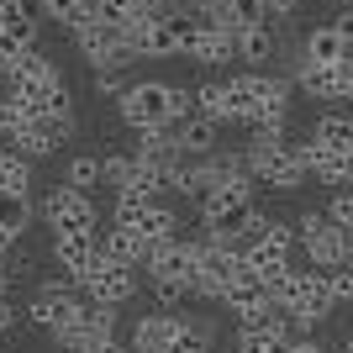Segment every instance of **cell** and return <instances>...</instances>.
<instances>
[{
	"instance_id": "8",
	"label": "cell",
	"mask_w": 353,
	"mask_h": 353,
	"mask_svg": "<svg viewBox=\"0 0 353 353\" xmlns=\"http://www.w3.org/2000/svg\"><path fill=\"white\" fill-rule=\"evenodd\" d=\"M195 21H201V37H195V48H190V63H201V69H227V63L237 59L232 27L216 21V16H195Z\"/></svg>"
},
{
	"instance_id": "3",
	"label": "cell",
	"mask_w": 353,
	"mask_h": 353,
	"mask_svg": "<svg viewBox=\"0 0 353 353\" xmlns=\"http://www.w3.org/2000/svg\"><path fill=\"white\" fill-rule=\"evenodd\" d=\"M37 216H43L53 232H95V227H101V206H95V195L69 190V185H53V190L37 201Z\"/></svg>"
},
{
	"instance_id": "7",
	"label": "cell",
	"mask_w": 353,
	"mask_h": 353,
	"mask_svg": "<svg viewBox=\"0 0 353 353\" xmlns=\"http://www.w3.org/2000/svg\"><path fill=\"white\" fill-rule=\"evenodd\" d=\"M74 290L85 295V301H95V306H121V301H132V290H137V269L111 264V259L95 253V264L74 280Z\"/></svg>"
},
{
	"instance_id": "21",
	"label": "cell",
	"mask_w": 353,
	"mask_h": 353,
	"mask_svg": "<svg viewBox=\"0 0 353 353\" xmlns=\"http://www.w3.org/2000/svg\"><path fill=\"white\" fill-rule=\"evenodd\" d=\"M63 185H69V190H95V185H101V153H74L69 159V169H63Z\"/></svg>"
},
{
	"instance_id": "19",
	"label": "cell",
	"mask_w": 353,
	"mask_h": 353,
	"mask_svg": "<svg viewBox=\"0 0 353 353\" xmlns=\"http://www.w3.org/2000/svg\"><path fill=\"white\" fill-rule=\"evenodd\" d=\"M221 111H227V121H243V127H248V117H253L248 74H227V79H221Z\"/></svg>"
},
{
	"instance_id": "4",
	"label": "cell",
	"mask_w": 353,
	"mask_h": 353,
	"mask_svg": "<svg viewBox=\"0 0 353 353\" xmlns=\"http://www.w3.org/2000/svg\"><path fill=\"white\" fill-rule=\"evenodd\" d=\"M79 306H85V295L74 290V280H43V290L27 301V322L43 327V332H63V327H74V316H79Z\"/></svg>"
},
{
	"instance_id": "10",
	"label": "cell",
	"mask_w": 353,
	"mask_h": 353,
	"mask_svg": "<svg viewBox=\"0 0 353 353\" xmlns=\"http://www.w3.org/2000/svg\"><path fill=\"white\" fill-rule=\"evenodd\" d=\"M169 132H174V148H179V159H185V163L211 159V153L221 148V127H216L211 117H201V111H195V117H185L179 127H169Z\"/></svg>"
},
{
	"instance_id": "37",
	"label": "cell",
	"mask_w": 353,
	"mask_h": 353,
	"mask_svg": "<svg viewBox=\"0 0 353 353\" xmlns=\"http://www.w3.org/2000/svg\"><path fill=\"white\" fill-rule=\"evenodd\" d=\"M6 290H11V274H6V269H0V295H6Z\"/></svg>"
},
{
	"instance_id": "5",
	"label": "cell",
	"mask_w": 353,
	"mask_h": 353,
	"mask_svg": "<svg viewBox=\"0 0 353 353\" xmlns=\"http://www.w3.org/2000/svg\"><path fill=\"white\" fill-rule=\"evenodd\" d=\"M295 248L306 253V269H343V232L327 221V211L295 216Z\"/></svg>"
},
{
	"instance_id": "32",
	"label": "cell",
	"mask_w": 353,
	"mask_h": 353,
	"mask_svg": "<svg viewBox=\"0 0 353 353\" xmlns=\"http://www.w3.org/2000/svg\"><path fill=\"white\" fill-rule=\"evenodd\" d=\"M332 74H338V101H353V53L343 63H332Z\"/></svg>"
},
{
	"instance_id": "22",
	"label": "cell",
	"mask_w": 353,
	"mask_h": 353,
	"mask_svg": "<svg viewBox=\"0 0 353 353\" xmlns=\"http://www.w3.org/2000/svg\"><path fill=\"white\" fill-rule=\"evenodd\" d=\"M0 190L6 195H32V163L21 153L6 148V159H0Z\"/></svg>"
},
{
	"instance_id": "29",
	"label": "cell",
	"mask_w": 353,
	"mask_h": 353,
	"mask_svg": "<svg viewBox=\"0 0 353 353\" xmlns=\"http://www.w3.org/2000/svg\"><path fill=\"white\" fill-rule=\"evenodd\" d=\"M185 117H195V95L185 85H169V127H179Z\"/></svg>"
},
{
	"instance_id": "24",
	"label": "cell",
	"mask_w": 353,
	"mask_h": 353,
	"mask_svg": "<svg viewBox=\"0 0 353 353\" xmlns=\"http://www.w3.org/2000/svg\"><path fill=\"white\" fill-rule=\"evenodd\" d=\"M295 332H237V348L232 353H285Z\"/></svg>"
},
{
	"instance_id": "23",
	"label": "cell",
	"mask_w": 353,
	"mask_h": 353,
	"mask_svg": "<svg viewBox=\"0 0 353 353\" xmlns=\"http://www.w3.org/2000/svg\"><path fill=\"white\" fill-rule=\"evenodd\" d=\"M221 21L227 27H259V21H269V11H264V0H227L221 6Z\"/></svg>"
},
{
	"instance_id": "25",
	"label": "cell",
	"mask_w": 353,
	"mask_h": 353,
	"mask_svg": "<svg viewBox=\"0 0 353 353\" xmlns=\"http://www.w3.org/2000/svg\"><path fill=\"white\" fill-rule=\"evenodd\" d=\"M132 174H137V159H132V153H105V159H101V185H111V190H121Z\"/></svg>"
},
{
	"instance_id": "35",
	"label": "cell",
	"mask_w": 353,
	"mask_h": 353,
	"mask_svg": "<svg viewBox=\"0 0 353 353\" xmlns=\"http://www.w3.org/2000/svg\"><path fill=\"white\" fill-rule=\"evenodd\" d=\"M11 327H16V306H11V301H6V295H0V338H6Z\"/></svg>"
},
{
	"instance_id": "13",
	"label": "cell",
	"mask_w": 353,
	"mask_h": 353,
	"mask_svg": "<svg viewBox=\"0 0 353 353\" xmlns=\"http://www.w3.org/2000/svg\"><path fill=\"white\" fill-rule=\"evenodd\" d=\"M311 137H316L327 153H343V159H348V153H353V111H343V105H327L322 117L311 121Z\"/></svg>"
},
{
	"instance_id": "31",
	"label": "cell",
	"mask_w": 353,
	"mask_h": 353,
	"mask_svg": "<svg viewBox=\"0 0 353 353\" xmlns=\"http://www.w3.org/2000/svg\"><path fill=\"white\" fill-rule=\"evenodd\" d=\"M127 85H132L127 74H95V95H105V101H117Z\"/></svg>"
},
{
	"instance_id": "16",
	"label": "cell",
	"mask_w": 353,
	"mask_h": 353,
	"mask_svg": "<svg viewBox=\"0 0 353 353\" xmlns=\"http://www.w3.org/2000/svg\"><path fill=\"white\" fill-rule=\"evenodd\" d=\"M264 301H269V295H264V280H259L248 264L237 269V280L221 290V306L232 311V316H243V311H253V306H264Z\"/></svg>"
},
{
	"instance_id": "6",
	"label": "cell",
	"mask_w": 353,
	"mask_h": 353,
	"mask_svg": "<svg viewBox=\"0 0 353 353\" xmlns=\"http://www.w3.org/2000/svg\"><path fill=\"white\" fill-rule=\"evenodd\" d=\"M253 85V117L248 127H269V132H290V101H295V85L285 74H248Z\"/></svg>"
},
{
	"instance_id": "14",
	"label": "cell",
	"mask_w": 353,
	"mask_h": 353,
	"mask_svg": "<svg viewBox=\"0 0 353 353\" xmlns=\"http://www.w3.org/2000/svg\"><path fill=\"white\" fill-rule=\"evenodd\" d=\"M179 338V316H137L132 327V353H169Z\"/></svg>"
},
{
	"instance_id": "12",
	"label": "cell",
	"mask_w": 353,
	"mask_h": 353,
	"mask_svg": "<svg viewBox=\"0 0 353 353\" xmlns=\"http://www.w3.org/2000/svg\"><path fill=\"white\" fill-rule=\"evenodd\" d=\"M232 43H237V59H243V63L264 69L269 59H280L285 32H280V27H269V21H259V27H237V32H232Z\"/></svg>"
},
{
	"instance_id": "20",
	"label": "cell",
	"mask_w": 353,
	"mask_h": 353,
	"mask_svg": "<svg viewBox=\"0 0 353 353\" xmlns=\"http://www.w3.org/2000/svg\"><path fill=\"white\" fill-rule=\"evenodd\" d=\"M37 11H43V21H53V27L79 32L90 21V0H37Z\"/></svg>"
},
{
	"instance_id": "33",
	"label": "cell",
	"mask_w": 353,
	"mask_h": 353,
	"mask_svg": "<svg viewBox=\"0 0 353 353\" xmlns=\"http://www.w3.org/2000/svg\"><path fill=\"white\" fill-rule=\"evenodd\" d=\"M332 32H338L343 43L353 48V11H338V16H332Z\"/></svg>"
},
{
	"instance_id": "36",
	"label": "cell",
	"mask_w": 353,
	"mask_h": 353,
	"mask_svg": "<svg viewBox=\"0 0 353 353\" xmlns=\"http://www.w3.org/2000/svg\"><path fill=\"white\" fill-rule=\"evenodd\" d=\"M348 185H353V153L343 159V190H348Z\"/></svg>"
},
{
	"instance_id": "18",
	"label": "cell",
	"mask_w": 353,
	"mask_h": 353,
	"mask_svg": "<svg viewBox=\"0 0 353 353\" xmlns=\"http://www.w3.org/2000/svg\"><path fill=\"white\" fill-rule=\"evenodd\" d=\"M32 216H37L32 195H6V190H0V232L11 237V243H21V237H27Z\"/></svg>"
},
{
	"instance_id": "38",
	"label": "cell",
	"mask_w": 353,
	"mask_h": 353,
	"mask_svg": "<svg viewBox=\"0 0 353 353\" xmlns=\"http://www.w3.org/2000/svg\"><path fill=\"white\" fill-rule=\"evenodd\" d=\"M343 343H348V353H353V327H348V338H343Z\"/></svg>"
},
{
	"instance_id": "17",
	"label": "cell",
	"mask_w": 353,
	"mask_h": 353,
	"mask_svg": "<svg viewBox=\"0 0 353 353\" xmlns=\"http://www.w3.org/2000/svg\"><path fill=\"white\" fill-rule=\"evenodd\" d=\"M101 259H111V264H127V269H137L143 264V237H132L127 227H101Z\"/></svg>"
},
{
	"instance_id": "27",
	"label": "cell",
	"mask_w": 353,
	"mask_h": 353,
	"mask_svg": "<svg viewBox=\"0 0 353 353\" xmlns=\"http://www.w3.org/2000/svg\"><path fill=\"white\" fill-rule=\"evenodd\" d=\"M322 274H327V290H332V306H353V264L322 269Z\"/></svg>"
},
{
	"instance_id": "1",
	"label": "cell",
	"mask_w": 353,
	"mask_h": 353,
	"mask_svg": "<svg viewBox=\"0 0 353 353\" xmlns=\"http://www.w3.org/2000/svg\"><path fill=\"white\" fill-rule=\"evenodd\" d=\"M74 43H79V59H85L95 74H127V69L137 63L132 43H127V32L111 27V21H101V16H90L85 27L74 32Z\"/></svg>"
},
{
	"instance_id": "26",
	"label": "cell",
	"mask_w": 353,
	"mask_h": 353,
	"mask_svg": "<svg viewBox=\"0 0 353 353\" xmlns=\"http://www.w3.org/2000/svg\"><path fill=\"white\" fill-rule=\"evenodd\" d=\"M21 132H27V111L11 95H0V143H16Z\"/></svg>"
},
{
	"instance_id": "28",
	"label": "cell",
	"mask_w": 353,
	"mask_h": 353,
	"mask_svg": "<svg viewBox=\"0 0 353 353\" xmlns=\"http://www.w3.org/2000/svg\"><path fill=\"white\" fill-rule=\"evenodd\" d=\"M327 221H332L338 232H353V190H338L327 201Z\"/></svg>"
},
{
	"instance_id": "34",
	"label": "cell",
	"mask_w": 353,
	"mask_h": 353,
	"mask_svg": "<svg viewBox=\"0 0 353 353\" xmlns=\"http://www.w3.org/2000/svg\"><path fill=\"white\" fill-rule=\"evenodd\" d=\"M290 353H327V343H316V338L306 332V338H290Z\"/></svg>"
},
{
	"instance_id": "9",
	"label": "cell",
	"mask_w": 353,
	"mask_h": 353,
	"mask_svg": "<svg viewBox=\"0 0 353 353\" xmlns=\"http://www.w3.org/2000/svg\"><path fill=\"white\" fill-rule=\"evenodd\" d=\"M95 237H101V227H95V232H53V248L48 253H53V264L63 269V280H79V274L95 264V253H101Z\"/></svg>"
},
{
	"instance_id": "11",
	"label": "cell",
	"mask_w": 353,
	"mask_h": 353,
	"mask_svg": "<svg viewBox=\"0 0 353 353\" xmlns=\"http://www.w3.org/2000/svg\"><path fill=\"white\" fill-rule=\"evenodd\" d=\"M43 32V11L37 0H0V37L11 48H32Z\"/></svg>"
},
{
	"instance_id": "2",
	"label": "cell",
	"mask_w": 353,
	"mask_h": 353,
	"mask_svg": "<svg viewBox=\"0 0 353 353\" xmlns=\"http://www.w3.org/2000/svg\"><path fill=\"white\" fill-rule=\"evenodd\" d=\"M117 117L132 132H163L169 127V79H132L117 95Z\"/></svg>"
},
{
	"instance_id": "15",
	"label": "cell",
	"mask_w": 353,
	"mask_h": 353,
	"mask_svg": "<svg viewBox=\"0 0 353 353\" xmlns=\"http://www.w3.org/2000/svg\"><path fill=\"white\" fill-rule=\"evenodd\" d=\"M348 53H353V48L343 43L338 32H332V21H327V27H311L306 37H301V59H295V63H343Z\"/></svg>"
},
{
	"instance_id": "30",
	"label": "cell",
	"mask_w": 353,
	"mask_h": 353,
	"mask_svg": "<svg viewBox=\"0 0 353 353\" xmlns=\"http://www.w3.org/2000/svg\"><path fill=\"white\" fill-rule=\"evenodd\" d=\"M153 295H159V306H185V301H190V290H185V285H174V280H153Z\"/></svg>"
}]
</instances>
